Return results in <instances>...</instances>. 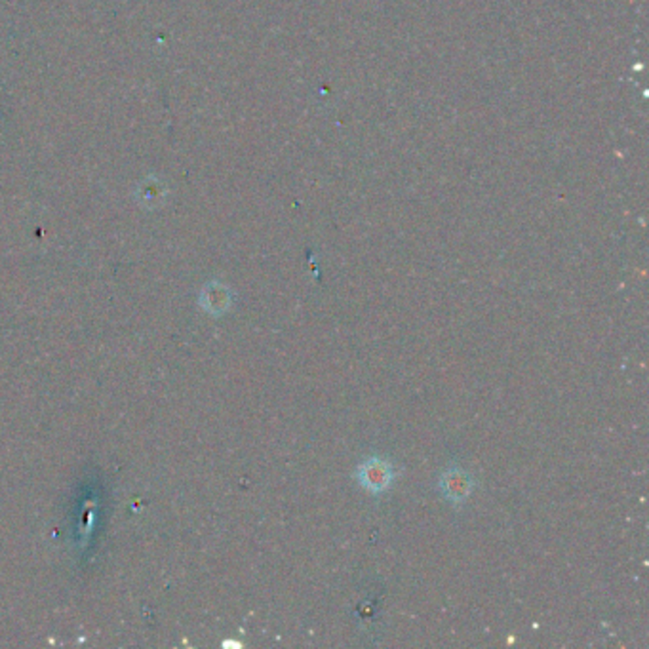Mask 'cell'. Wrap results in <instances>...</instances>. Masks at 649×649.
Wrapping results in <instances>:
<instances>
[{"label": "cell", "instance_id": "1", "mask_svg": "<svg viewBox=\"0 0 649 649\" xmlns=\"http://www.w3.org/2000/svg\"><path fill=\"white\" fill-rule=\"evenodd\" d=\"M394 467L388 461L381 457H369L364 463H360L356 469V480L364 490L369 494H383L390 488V484L394 482Z\"/></svg>", "mask_w": 649, "mask_h": 649}, {"label": "cell", "instance_id": "2", "mask_svg": "<svg viewBox=\"0 0 649 649\" xmlns=\"http://www.w3.org/2000/svg\"><path fill=\"white\" fill-rule=\"evenodd\" d=\"M438 488L450 503L461 505L471 497L474 490V480L467 471H463L459 467H450L442 473V476H440Z\"/></svg>", "mask_w": 649, "mask_h": 649}]
</instances>
